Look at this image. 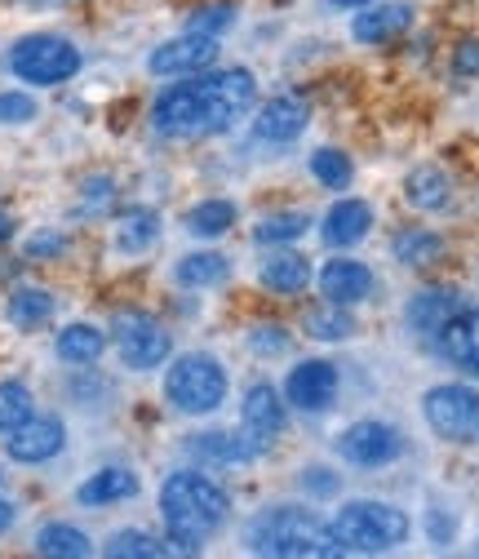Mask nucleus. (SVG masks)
Listing matches in <instances>:
<instances>
[{"label": "nucleus", "mask_w": 479, "mask_h": 559, "mask_svg": "<svg viewBox=\"0 0 479 559\" xmlns=\"http://www.w3.org/2000/svg\"><path fill=\"white\" fill-rule=\"evenodd\" d=\"M333 10H364V5H373V0H328Z\"/></svg>", "instance_id": "obj_46"}, {"label": "nucleus", "mask_w": 479, "mask_h": 559, "mask_svg": "<svg viewBox=\"0 0 479 559\" xmlns=\"http://www.w3.org/2000/svg\"><path fill=\"white\" fill-rule=\"evenodd\" d=\"M231 275V258L218 249H200V253H182L173 262V280L182 289H218Z\"/></svg>", "instance_id": "obj_27"}, {"label": "nucleus", "mask_w": 479, "mask_h": 559, "mask_svg": "<svg viewBox=\"0 0 479 559\" xmlns=\"http://www.w3.org/2000/svg\"><path fill=\"white\" fill-rule=\"evenodd\" d=\"M231 515V493L204 471H173L160 484V520H165V542L169 550L195 555L204 550Z\"/></svg>", "instance_id": "obj_2"}, {"label": "nucleus", "mask_w": 479, "mask_h": 559, "mask_svg": "<svg viewBox=\"0 0 479 559\" xmlns=\"http://www.w3.org/2000/svg\"><path fill=\"white\" fill-rule=\"evenodd\" d=\"M10 76L32 85V90H53V85H67L81 76L85 67V53L76 49V40H67L58 32H32V36H19L10 45Z\"/></svg>", "instance_id": "obj_6"}, {"label": "nucleus", "mask_w": 479, "mask_h": 559, "mask_svg": "<svg viewBox=\"0 0 479 559\" xmlns=\"http://www.w3.org/2000/svg\"><path fill=\"white\" fill-rule=\"evenodd\" d=\"M231 395V378L227 365L209 352H187L173 356L165 369V404L182 417H209L227 404Z\"/></svg>", "instance_id": "obj_5"}, {"label": "nucleus", "mask_w": 479, "mask_h": 559, "mask_svg": "<svg viewBox=\"0 0 479 559\" xmlns=\"http://www.w3.org/2000/svg\"><path fill=\"white\" fill-rule=\"evenodd\" d=\"M49 5H53V0H49Z\"/></svg>", "instance_id": "obj_48"}, {"label": "nucleus", "mask_w": 479, "mask_h": 559, "mask_svg": "<svg viewBox=\"0 0 479 559\" xmlns=\"http://www.w3.org/2000/svg\"><path fill=\"white\" fill-rule=\"evenodd\" d=\"M67 449V427L53 413H32L23 427L5 436V457L19 466H45Z\"/></svg>", "instance_id": "obj_10"}, {"label": "nucleus", "mask_w": 479, "mask_h": 559, "mask_svg": "<svg viewBox=\"0 0 479 559\" xmlns=\"http://www.w3.org/2000/svg\"><path fill=\"white\" fill-rule=\"evenodd\" d=\"M53 352H58V360H62V365H72V369H89V365H98V360H103V352H107V333H103L98 324H89V320H76V324L58 329Z\"/></svg>", "instance_id": "obj_25"}, {"label": "nucleus", "mask_w": 479, "mask_h": 559, "mask_svg": "<svg viewBox=\"0 0 479 559\" xmlns=\"http://www.w3.org/2000/svg\"><path fill=\"white\" fill-rule=\"evenodd\" d=\"M315 285H320V298L324 302H337V307H360L378 294V275L369 262L360 258H347V253H337L320 266L315 275Z\"/></svg>", "instance_id": "obj_14"}, {"label": "nucleus", "mask_w": 479, "mask_h": 559, "mask_svg": "<svg viewBox=\"0 0 479 559\" xmlns=\"http://www.w3.org/2000/svg\"><path fill=\"white\" fill-rule=\"evenodd\" d=\"M302 488H307L311 498H333L337 488H342V475H333L328 466H307L302 471Z\"/></svg>", "instance_id": "obj_39"}, {"label": "nucleus", "mask_w": 479, "mask_h": 559, "mask_svg": "<svg viewBox=\"0 0 479 559\" xmlns=\"http://www.w3.org/2000/svg\"><path fill=\"white\" fill-rule=\"evenodd\" d=\"M311 214H302V209H276V214H262L258 227H253V240L258 245H271V249H280V245H294L311 231Z\"/></svg>", "instance_id": "obj_31"}, {"label": "nucleus", "mask_w": 479, "mask_h": 559, "mask_svg": "<svg viewBox=\"0 0 479 559\" xmlns=\"http://www.w3.org/2000/svg\"><path fill=\"white\" fill-rule=\"evenodd\" d=\"M369 231H373V204L369 200H360V195H342L328 214H324V223H320V236H324V245L328 249H356V245H364L369 240Z\"/></svg>", "instance_id": "obj_17"}, {"label": "nucleus", "mask_w": 479, "mask_h": 559, "mask_svg": "<svg viewBox=\"0 0 479 559\" xmlns=\"http://www.w3.org/2000/svg\"><path fill=\"white\" fill-rule=\"evenodd\" d=\"M333 449H337L342 462H351L360 471H378V466L399 462L408 453V440H404L399 427L378 423V417H364V423H351L347 431H337Z\"/></svg>", "instance_id": "obj_9"}, {"label": "nucleus", "mask_w": 479, "mask_h": 559, "mask_svg": "<svg viewBox=\"0 0 479 559\" xmlns=\"http://www.w3.org/2000/svg\"><path fill=\"white\" fill-rule=\"evenodd\" d=\"M58 253H67V236H58V231H40V236L27 240V258L32 262L36 258H58Z\"/></svg>", "instance_id": "obj_42"}, {"label": "nucleus", "mask_w": 479, "mask_h": 559, "mask_svg": "<svg viewBox=\"0 0 479 559\" xmlns=\"http://www.w3.org/2000/svg\"><path fill=\"white\" fill-rule=\"evenodd\" d=\"M244 542L253 555H271V559H337L342 555L333 528L307 507H271L253 515Z\"/></svg>", "instance_id": "obj_3"}, {"label": "nucleus", "mask_w": 479, "mask_h": 559, "mask_svg": "<svg viewBox=\"0 0 479 559\" xmlns=\"http://www.w3.org/2000/svg\"><path fill=\"white\" fill-rule=\"evenodd\" d=\"M0 488H5V471H0Z\"/></svg>", "instance_id": "obj_47"}, {"label": "nucleus", "mask_w": 479, "mask_h": 559, "mask_svg": "<svg viewBox=\"0 0 479 559\" xmlns=\"http://www.w3.org/2000/svg\"><path fill=\"white\" fill-rule=\"evenodd\" d=\"M422 417L435 440L457 449H479V386L470 382H440L422 395Z\"/></svg>", "instance_id": "obj_7"}, {"label": "nucleus", "mask_w": 479, "mask_h": 559, "mask_svg": "<svg viewBox=\"0 0 479 559\" xmlns=\"http://www.w3.org/2000/svg\"><path fill=\"white\" fill-rule=\"evenodd\" d=\"M258 103V76L249 67L227 72H195L182 85H165L152 103V129L165 138H214L244 120Z\"/></svg>", "instance_id": "obj_1"}, {"label": "nucleus", "mask_w": 479, "mask_h": 559, "mask_svg": "<svg viewBox=\"0 0 479 559\" xmlns=\"http://www.w3.org/2000/svg\"><path fill=\"white\" fill-rule=\"evenodd\" d=\"M103 550L111 559H160V555H169V542L147 528H116Z\"/></svg>", "instance_id": "obj_32"}, {"label": "nucleus", "mask_w": 479, "mask_h": 559, "mask_svg": "<svg viewBox=\"0 0 479 559\" xmlns=\"http://www.w3.org/2000/svg\"><path fill=\"white\" fill-rule=\"evenodd\" d=\"M342 555H391L408 542L414 533V520H408L395 502H378V498H356V502H342L337 515L328 520Z\"/></svg>", "instance_id": "obj_4"}, {"label": "nucleus", "mask_w": 479, "mask_h": 559, "mask_svg": "<svg viewBox=\"0 0 479 559\" xmlns=\"http://www.w3.org/2000/svg\"><path fill=\"white\" fill-rule=\"evenodd\" d=\"M448 253V240L435 231V227H399L391 236V258L408 271H422V266H435L440 258Z\"/></svg>", "instance_id": "obj_24"}, {"label": "nucleus", "mask_w": 479, "mask_h": 559, "mask_svg": "<svg viewBox=\"0 0 479 559\" xmlns=\"http://www.w3.org/2000/svg\"><path fill=\"white\" fill-rule=\"evenodd\" d=\"M414 23H418V10L408 5V0H373V5H364L356 14L351 36L360 45H373L378 49V45H391V40L408 36V32H414Z\"/></svg>", "instance_id": "obj_16"}, {"label": "nucleus", "mask_w": 479, "mask_h": 559, "mask_svg": "<svg viewBox=\"0 0 479 559\" xmlns=\"http://www.w3.org/2000/svg\"><path fill=\"white\" fill-rule=\"evenodd\" d=\"M10 528H14V507L0 498V533H10Z\"/></svg>", "instance_id": "obj_45"}, {"label": "nucleus", "mask_w": 479, "mask_h": 559, "mask_svg": "<svg viewBox=\"0 0 479 559\" xmlns=\"http://www.w3.org/2000/svg\"><path fill=\"white\" fill-rule=\"evenodd\" d=\"M342 391V373L328 360H298L285 378V404L298 413H328Z\"/></svg>", "instance_id": "obj_13"}, {"label": "nucleus", "mask_w": 479, "mask_h": 559, "mask_svg": "<svg viewBox=\"0 0 479 559\" xmlns=\"http://www.w3.org/2000/svg\"><path fill=\"white\" fill-rule=\"evenodd\" d=\"M404 200H408V209H418V214H444L453 204V178L440 165H418L404 178Z\"/></svg>", "instance_id": "obj_23"}, {"label": "nucleus", "mask_w": 479, "mask_h": 559, "mask_svg": "<svg viewBox=\"0 0 479 559\" xmlns=\"http://www.w3.org/2000/svg\"><path fill=\"white\" fill-rule=\"evenodd\" d=\"M19 236V223H14V214H5V209H0V245H10Z\"/></svg>", "instance_id": "obj_44"}, {"label": "nucleus", "mask_w": 479, "mask_h": 559, "mask_svg": "<svg viewBox=\"0 0 479 559\" xmlns=\"http://www.w3.org/2000/svg\"><path fill=\"white\" fill-rule=\"evenodd\" d=\"M427 524H431V542H435V546L453 542V528H457V524H453L444 511H431V520H427Z\"/></svg>", "instance_id": "obj_43"}, {"label": "nucleus", "mask_w": 479, "mask_h": 559, "mask_svg": "<svg viewBox=\"0 0 479 559\" xmlns=\"http://www.w3.org/2000/svg\"><path fill=\"white\" fill-rule=\"evenodd\" d=\"M214 58H218V36H200V32H182V36H173V40H165V45H156L152 49V58H147V72L152 76H195V72H209L214 67Z\"/></svg>", "instance_id": "obj_11"}, {"label": "nucleus", "mask_w": 479, "mask_h": 559, "mask_svg": "<svg viewBox=\"0 0 479 559\" xmlns=\"http://www.w3.org/2000/svg\"><path fill=\"white\" fill-rule=\"evenodd\" d=\"M111 200H116V182L111 178H89L85 182V214H103Z\"/></svg>", "instance_id": "obj_41"}, {"label": "nucleus", "mask_w": 479, "mask_h": 559, "mask_svg": "<svg viewBox=\"0 0 479 559\" xmlns=\"http://www.w3.org/2000/svg\"><path fill=\"white\" fill-rule=\"evenodd\" d=\"M89 550H94V542L76 524L53 520V524H40V533H36V555H45V559H85Z\"/></svg>", "instance_id": "obj_30"}, {"label": "nucleus", "mask_w": 479, "mask_h": 559, "mask_svg": "<svg viewBox=\"0 0 479 559\" xmlns=\"http://www.w3.org/2000/svg\"><path fill=\"white\" fill-rule=\"evenodd\" d=\"M435 352L448 356L457 369L479 373V307H462L435 337Z\"/></svg>", "instance_id": "obj_20"}, {"label": "nucleus", "mask_w": 479, "mask_h": 559, "mask_svg": "<svg viewBox=\"0 0 479 559\" xmlns=\"http://www.w3.org/2000/svg\"><path fill=\"white\" fill-rule=\"evenodd\" d=\"M139 488H143V479L133 475L129 466H103V471H94V475L76 488V502H81V507H116V502L139 498Z\"/></svg>", "instance_id": "obj_22"}, {"label": "nucleus", "mask_w": 479, "mask_h": 559, "mask_svg": "<svg viewBox=\"0 0 479 559\" xmlns=\"http://www.w3.org/2000/svg\"><path fill=\"white\" fill-rule=\"evenodd\" d=\"M156 240H160V214H156V209H147V204H129L124 214L116 218V231H111L116 253L139 258V253H147Z\"/></svg>", "instance_id": "obj_26"}, {"label": "nucleus", "mask_w": 479, "mask_h": 559, "mask_svg": "<svg viewBox=\"0 0 479 559\" xmlns=\"http://www.w3.org/2000/svg\"><path fill=\"white\" fill-rule=\"evenodd\" d=\"M453 72H457L462 81L479 76V36H466V40H457V49H453Z\"/></svg>", "instance_id": "obj_40"}, {"label": "nucleus", "mask_w": 479, "mask_h": 559, "mask_svg": "<svg viewBox=\"0 0 479 559\" xmlns=\"http://www.w3.org/2000/svg\"><path fill=\"white\" fill-rule=\"evenodd\" d=\"M289 342H294V333H289L285 324H258V329L249 333V346H253L258 356H285Z\"/></svg>", "instance_id": "obj_37"}, {"label": "nucleus", "mask_w": 479, "mask_h": 559, "mask_svg": "<svg viewBox=\"0 0 479 559\" xmlns=\"http://www.w3.org/2000/svg\"><path fill=\"white\" fill-rule=\"evenodd\" d=\"M231 27H236V5H231V0H214V5H200V10H191V19H187V32L218 36V40H223V32H231Z\"/></svg>", "instance_id": "obj_36"}, {"label": "nucleus", "mask_w": 479, "mask_h": 559, "mask_svg": "<svg viewBox=\"0 0 479 559\" xmlns=\"http://www.w3.org/2000/svg\"><path fill=\"white\" fill-rule=\"evenodd\" d=\"M36 98L23 90H5L0 94V124H32L36 120Z\"/></svg>", "instance_id": "obj_38"}, {"label": "nucleus", "mask_w": 479, "mask_h": 559, "mask_svg": "<svg viewBox=\"0 0 479 559\" xmlns=\"http://www.w3.org/2000/svg\"><path fill=\"white\" fill-rule=\"evenodd\" d=\"M307 333L315 342H347V337H356V316H351V307L324 302V307L307 311Z\"/></svg>", "instance_id": "obj_33"}, {"label": "nucleus", "mask_w": 479, "mask_h": 559, "mask_svg": "<svg viewBox=\"0 0 479 559\" xmlns=\"http://www.w3.org/2000/svg\"><path fill=\"white\" fill-rule=\"evenodd\" d=\"M457 311H462V294L440 285V289H418L414 298H408L404 320H408V333H418L422 342H431V346H435L440 329H444Z\"/></svg>", "instance_id": "obj_18"}, {"label": "nucleus", "mask_w": 479, "mask_h": 559, "mask_svg": "<svg viewBox=\"0 0 479 559\" xmlns=\"http://www.w3.org/2000/svg\"><path fill=\"white\" fill-rule=\"evenodd\" d=\"M236 218H240V209H236L231 200L214 195V200L191 204L182 227H187V236H195V240H223V236L236 227Z\"/></svg>", "instance_id": "obj_28"}, {"label": "nucleus", "mask_w": 479, "mask_h": 559, "mask_svg": "<svg viewBox=\"0 0 479 559\" xmlns=\"http://www.w3.org/2000/svg\"><path fill=\"white\" fill-rule=\"evenodd\" d=\"M200 462H214V466H244L253 457H262L266 449L258 440H249L244 431H204V436H191L187 444Z\"/></svg>", "instance_id": "obj_21"}, {"label": "nucleus", "mask_w": 479, "mask_h": 559, "mask_svg": "<svg viewBox=\"0 0 479 559\" xmlns=\"http://www.w3.org/2000/svg\"><path fill=\"white\" fill-rule=\"evenodd\" d=\"M258 285L271 289V294H280V298H298L311 285V262L302 253H294V249L280 245V249H271L258 262Z\"/></svg>", "instance_id": "obj_19"}, {"label": "nucleus", "mask_w": 479, "mask_h": 559, "mask_svg": "<svg viewBox=\"0 0 479 559\" xmlns=\"http://www.w3.org/2000/svg\"><path fill=\"white\" fill-rule=\"evenodd\" d=\"M32 413H36V400H32L27 382H19V378L0 382V436H10L14 427H23Z\"/></svg>", "instance_id": "obj_35"}, {"label": "nucleus", "mask_w": 479, "mask_h": 559, "mask_svg": "<svg viewBox=\"0 0 479 559\" xmlns=\"http://www.w3.org/2000/svg\"><path fill=\"white\" fill-rule=\"evenodd\" d=\"M311 178L320 187H328V191H347L351 178H356V160L347 152H337V147H320L311 156Z\"/></svg>", "instance_id": "obj_34"}, {"label": "nucleus", "mask_w": 479, "mask_h": 559, "mask_svg": "<svg viewBox=\"0 0 479 559\" xmlns=\"http://www.w3.org/2000/svg\"><path fill=\"white\" fill-rule=\"evenodd\" d=\"M53 294L49 289H36V285H23V289H14L10 294V307H5V316H10V324L19 329V333H32V329H45L49 320H53Z\"/></svg>", "instance_id": "obj_29"}, {"label": "nucleus", "mask_w": 479, "mask_h": 559, "mask_svg": "<svg viewBox=\"0 0 479 559\" xmlns=\"http://www.w3.org/2000/svg\"><path fill=\"white\" fill-rule=\"evenodd\" d=\"M111 337H116L120 365L133 373H152L173 356V333L147 311H116Z\"/></svg>", "instance_id": "obj_8"}, {"label": "nucleus", "mask_w": 479, "mask_h": 559, "mask_svg": "<svg viewBox=\"0 0 479 559\" xmlns=\"http://www.w3.org/2000/svg\"><path fill=\"white\" fill-rule=\"evenodd\" d=\"M307 124H311V103L298 94H276L271 103L258 107L253 138L258 143H271V147H289L307 133Z\"/></svg>", "instance_id": "obj_15"}, {"label": "nucleus", "mask_w": 479, "mask_h": 559, "mask_svg": "<svg viewBox=\"0 0 479 559\" xmlns=\"http://www.w3.org/2000/svg\"><path fill=\"white\" fill-rule=\"evenodd\" d=\"M289 427V404H285V391H276L271 382H253L240 400V431L249 440H258L262 449H271Z\"/></svg>", "instance_id": "obj_12"}]
</instances>
